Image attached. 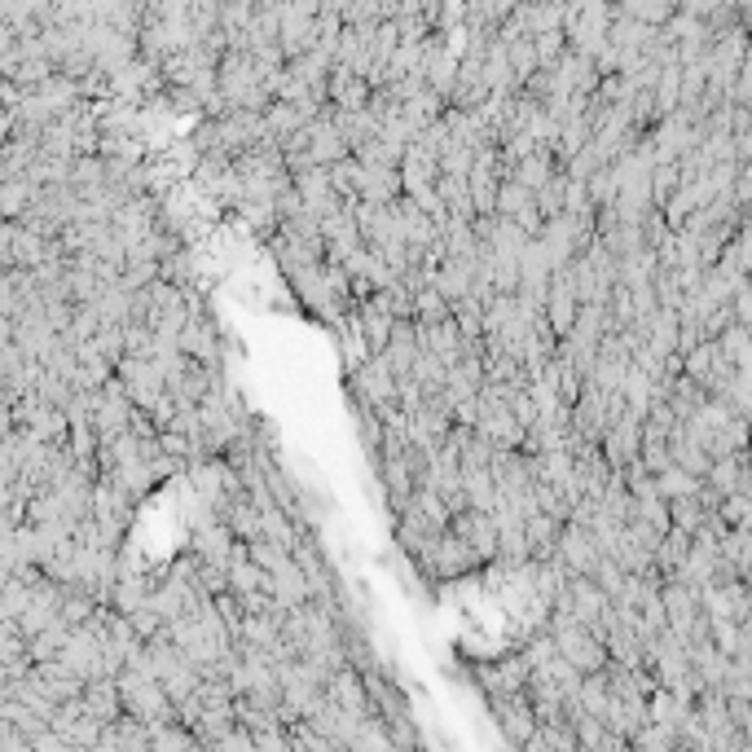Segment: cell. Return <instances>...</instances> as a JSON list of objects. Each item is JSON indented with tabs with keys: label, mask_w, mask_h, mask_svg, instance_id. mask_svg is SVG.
<instances>
[{
	"label": "cell",
	"mask_w": 752,
	"mask_h": 752,
	"mask_svg": "<svg viewBox=\"0 0 752 752\" xmlns=\"http://www.w3.org/2000/svg\"><path fill=\"white\" fill-rule=\"evenodd\" d=\"M550 647H555V656H559L568 669H577L581 678H590V673H603V669H607V647H603V638H594L590 629L572 625L568 616H555V638H550Z\"/></svg>",
	"instance_id": "cell-1"
},
{
	"label": "cell",
	"mask_w": 752,
	"mask_h": 752,
	"mask_svg": "<svg viewBox=\"0 0 752 752\" xmlns=\"http://www.w3.org/2000/svg\"><path fill=\"white\" fill-rule=\"evenodd\" d=\"M317 44V5H282L278 9V53L286 62L304 58Z\"/></svg>",
	"instance_id": "cell-2"
},
{
	"label": "cell",
	"mask_w": 752,
	"mask_h": 752,
	"mask_svg": "<svg viewBox=\"0 0 752 752\" xmlns=\"http://www.w3.org/2000/svg\"><path fill=\"white\" fill-rule=\"evenodd\" d=\"M418 563L431 572V577L449 581V577H462V572L480 568V559H475V550L467 546V541H458L453 533H440L431 546H423V555H418Z\"/></svg>",
	"instance_id": "cell-3"
},
{
	"label": "cell",
	"mask_w": 752,
	"mask_h": 752,
	"mask_svg": "<svg viewBox=\"0 0 752 752\" xmlns=\"http://www.w3.org/2000/svg\"><path fill=\"white\" fill-rule=\"evenodd\" d=\"M563 568V577H590L594 572V563H599L603 555L594 550V541H590V533H585V524H563L559 528V541H555V555H550Z\"/></svg>",
	"instance_id": "cell-4"
},
{
	"label": "cell",
	"mask_w": 752,
	"mask_h": 752,
	"mask_svg": "<svg viewBox=\"0 0 752 752\" xmlns=\"http://www.w3.org/2000/svg\"><path fill=\"white\" fill-rule=\"evenodd\" d=\"M352 387H357V409L383 414V409L396 405V379L383 366V357H370L361 370H352Z\"/></svg>",
	"instance_id": "cell-5"
},
{
	"label": "cell",
	"mask_w": 752,
	"mask_h": 752,
	"mask_svg": "<svg viewBox=\"0 0 752 752\" xmlns=\"http://www.w3.org/2000/svg\"><path fill=\"white\" fill-rule=\"evenodd\" d=\"M322 247H326V264H344L352 251H361V229H357V216H352V203H344L335 216L322 220Z\"/></svg>",
	"instance_id": "cell-6"
},
{
	"label": "cell",
	"mask_w": 752,
	"mask_h": 752,
	"mask_svg": "<svg viewBox=\"0 0 752 752\" xmlns=\"http://www.w3.org/2000/svg\"><path fill=\"white\" fill-rule=\"evenodd\" d=\"M291 185H295V198H300V207L313 220H326V216H335L339 207V194L330 190V176H326V168H308V172H300V176H291Z\"/></svg>",
	"instance_id": "cell-7"
},
{
	"label": "cell",
	"mask_w": 752,
	"mask_h": 752,
	"mask_svg": "<svg viewBox=\"0 0 752 752\" xmlns=\"http://www.w3.org/2000/svg\"><path fill=\"white\" fill-rule=\"evenodd\" d=\"M445 533H453L458 541H467V546L475 550V559L489 563L497 559V528H493V515H480V511H458L449 515V528Z\"/></svg>",
	"instance_id": "cell-8"
},
{
	"label": "cell",
	"mask_w": 752,
	"mask_h": 752,
	"mask_svg": "<svg viewBox=\"0 0 752 752\" xmlns=\"http://www.w3.org/2000/svg\"><path fill=\"white\" fill-rule=\"evenodd\" d=\"M493 709H497V722L502 731L515 739V744H528L537 735V717H533V704L524 695H493Z\"/></svg>",
	"instance_id": "cell-9"
},
{
	"label": "cell",
	"mask_w": 752,
	"mask_h": 752,
	"mask_svg": "<svg viewBox=\"0 0 752 752\" xmlns=\"http://www.w3.org/2000/svg\"><path fill=\"white\" fill-rule=\"evenodd\" d=\"M471 278H475V260L445 256V260H440V269L431 273V291H436L445 304H458V300H467V295H471Z\"/></svg>",
	"instance_id": "cell-10"
},
{
	"label": "cell",
	"mask_w": 752,
	"mask_h": 752,
	"mask_svg": "<svg viewBox=\"0 0 752 752\" xmlns=\"http://www.w3.org/2000/svg\"><path fill=\"white\" fill-rule=\"evenodd\" d=\"M396 198H401V172H396V168H361L357 203H366V207H392Z\"/></svg>",
	"instance_id": "cell-11"
},
{
	"label": "cell",
	"mask_w": 752,
	"mask_h": 752,
	"mask_svg": "<svg viewBox=\"0 0 752 752\" xmlns=\"http://www.w3.org/2000/svg\"><path fill=\"white\" fill-rule=\"evenodd\" d=\"M418 361V339H414V322H396L392 335H387V348H383V366L392 370V379H409Z\"/></svg>",
	"instance_id": "cell-12"
},
{
	"label": "cell",
	"mask_w": 752,
	"mask_h": 752,
	"mask_svg": "<svg viewBox=\"0 0 752 752\" xmlns=\"http://www.w3.org/2000/svg\"><path fill=\"white\" fill-rule=\"evenodd\" d=\"M555 172H563L559 163H555V154H550V150H533V154H528V159H519L515 168H511V181L519 185V190L537 194L541 185H546Z\"/></svg>",
	"instance_id": "cell-13"
},
{
	"label": "cell",
	"mask_w": 752,
	"mask_h": 752,
	"mask_svg": "<svg viewBox=\"0 0 752 752\" xmlns=\"http://www.w3.org/2000/svg\"><path fill=\"white\" fill-rule=\"evenodd\" d=\"M229 550H234V537L225 524H203L194 533V563H225L229 568Z\"/></svg>",
	"instance_id": "cell-14"
},
{
	"label": "cell",
	"mask_w": 752,
	"mask_h": 752,
	"mask_svg": "<svg viewBox=\"0 0 752 752\" xmlns=\"http://www.w3.org/2000/svg\"><path fill=\"white\" fill-rule=\"evenodd\" d=\"M462 502H467V511L493 515V506H497V489H493L489 471H462Z\"/></svg>",
	"instance_id": "cell-15"
},
{
	"label": "cell",
	"mask_w": 752,
	"mask_h": 752,
	"mask_svg": "<svg viewBox=\"0 0 752 752\" xmlns=\"http://www.w3.org/2000/svg\"><path fill=\"white\" fill-rule=\"evenodd\" d=\"M665 511H669V528H678V533H687V537H695V533H700V528L713 519L700 502H695V497H678V502H665Z\"/></svg>",
	"instance_id": "cell-16"
},
{
	"label": "cell",
	"mask_w": 752,
	"mask_h": 752,
	"mask_svg": "<svg viewBox=\"0 0 752 752\" xmlns=\"http://www.w3.org/2000/svg\"><path fill=\"white\" fill-rule=\"evenodd\" d=\"M700 484H704V480H695V475L678 471V467H669V471H660V475H656V497H660V502H678V497H695V493H700Z\"/></svg>",
	"instance_id": "cell-17"
},
{
	"label": "cell",
	"mask_w": 752,
	"mask_h": 752,
	"mask_svg": "<svg viewBox=\"0 0 752 752\" xmlns=\"http://www.w3.org/2000/svg\"><path fill=\"white\" fill-rule=\"evenodd\" d=\"M326 176H330V190L339 194V203H357V185H361V163L352 159H339L335 168H326Z\"/></svg>",
	"instance_id": "cell-18"
},
{
	"label": "cell",
	"mask_w": 752,
	"mask_h": 752,
	"mask_svg": "<svg viewBox=\"0 0 752 752\" xmlns=\"http://www.w3.org/2000/svg\"><path fill=\"white\" fill-rule=\"evenodd\" d=\"M563 190H568V176L555 172V176H550V181L533 194V207H537L541 225H546V220H555V216H563Z\"/></svg>",
	"instance_id": "cell-19"
},
{
	"label": "cell",
	"mask_w": 752,
	"mask_h": 752,
	"mask_svg": "<svg viewBox=\"0 0 752 752\" xmlns=\"http://www.w3.org/2000/svg\"><path fill=\"white\" fill-rule=\"evenodd\" d=\"M678 185H682V176H678V163H656L651 168V207H665L673 194H678Z\"/></svg>",
	"instance_id": "cell-20"
},
{
	"label": "cell",
	"mask_w": 752,
	"mask_h": 752,
	"mask_svg": "<svg viewBox=\"0 0 752 752\" xmlns=\"http://www.w3.org/2000/svg\"><path fill=\"white\" fill-rule=\"evenodd\" d=\"M242 220H247L251 229H260L264 238H273V229H278V212H273V203H256V198H242V203H234Z\"/></svg>",
	"instance_id": "cell-21"
},
{
	"label": "cell",
	"mask_w": 752,
	"mask_h": 752,
	"mask_svg": "<svg viewBox=\"0 0 752 752\" xmlns=\"http://www.w3.org/2000/svg\"><path fill=\"white\" fill-rule=\"evenodd\" d=\"M590 581L607 594V603H616V599H621V590H625V581H629V577H625L621 568H616L612 559H599V563H594V572H590Z\"/></svg>",
	"instance_id": "cell-22"
},
{
	"label": "cell",
	"mask_w": 752,
	"mask_h": 752,
	"mask_svg": "<svg viewBox=\"0 0 752 752\" xmlns=\"http://www.w3.org/2000/svg\"><path fill=\"white\" fill-rule=\"evenodd\" d=\"M247 559L256 563L264 577H273L278 568H286V563H291V555H286V550H278V546H269V541H251V546H247Z\"/></svg>",
	"instance_id": "cell-23"
}]
</instances>
